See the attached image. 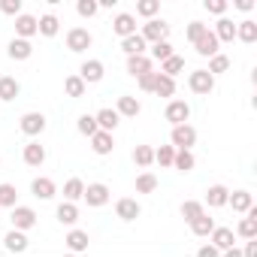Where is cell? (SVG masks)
Instances as JSON below:
<instances>
[{
  "label": "cell",
  "mask_w": 257,
  "mask_h": 257,
  "mask_svg": "<svg viewBox=\"0 0 257 257\" xmlns=\"http://www.w3.org/2000/svg\"><path fill=\"white\" fill-rule=\"evenodd\" d=\"M194 46H197V55H203V58H215L218 55V37L212 31H206Z\"/></svg>",
  "instance_id": "obj_5"
},
{
  "label": "cell",
  "mask_w": 257,
  "mask_h": 257,
  "mask_svg": "<svg viewBox=\"0 0 257 257\" xmlns=\"http://www.w3.org/2000/svg\"><path fill=\"white\" fill-rule=\"evenodd\" d=\"M64 91H67L70 97H82V94H85V82H82V76H70V79L64 82Z\"/></svg>",
  "instance_id": "obj_27"
},
{
  "label": "cell",
  "mask_w": 257,
  "mask_h": 257,
  "mask_svg": "<svg viewBox=\"0 0 257 257\" xmlns=\"http://www.w3.org/2000/svg\"><path fill=\"white\" fill-rule=\"evenodd\" d=\"M91 140H94V152H97V155H109V152H112V137H109V134L97 131Z\"/></svg>",
  "instance_id": "obj_21"
},
{
  "label": "cell",
  "mask_w": 257,
  "mask_h": 257,
  "mask_svg": "<svg viewBox=\"0 0 257 257\" xmlns=\"http://www.w3.org/2000/svg\"><path fill=\"white\" fill-rule=\"evenodd\" d=\"M58 218H61V224H73V221L79 218V209H76L73 203H64V206L58 209Z\"/></svg>",
  "instance_id": "obj_36"
},
{
  "label": "cell",
  "mask_w": 257,
  "mask_h": 257,
  "mask_svg": "<svg viewBox=\"0 0 257 257\" xmlns=\"http://www.w3.org/2000/svg\"><path fill=\"white\" fill-rule=\"evenodd\" d=\"M215 242H218L221 251H233V233H230V230H224V227L215 230ZM233 254H236V251H233Z\"/></svg>",
  "instance_id": "obj_33"
},
{
  "label": "cell",
  "mask_w": 257,
  "mask_h": 257,
  "mask_svg": "<svg viewBox=\"0 0 257 257\" xmlns=\"http://www.w3.org/2000/svg\"><path fill=\"white\" fill-rule=\"evenodd\" d=\"M155 91H158V97H173V94H176V82H173L170 76L158 73V76H155Z\"/></svg>",
  "instance_id": "obj_17"
},
{
  "label": "cell",
  "mask_w": 257,
  "mask_h": 257,
  "mask_svg": "<svg viewBox=\"0 0 257 257\" xmlns=\"http://www.w3.org/2000/svg\"><path fill=\"white\" fill-rule=\"evenodd\" d=\"M31 52H34V46H31L28 40H13V43H10V58H16V61L31 58Z\"/></svg>",
  "instance_id": "obj_16"
},
{
  "label": "cell",
  "mask_w": 257,
  "mask_h": 257,
  "mask_svg": "<svg viewBox=\"0 0 257 257\" xmlns=\"http://www.w3.org/2000/svg\"><path fill=\"white\" fill-rule=\"evenodd\" d=\"M79 76H82V82H100L103 79V64L100 61H85Z\"/></svg>",
  "instance_id": "obj_12"
},
{
  "label": "cell",
  "mask_w": 257,
  "mask_h": 257,
  "mask_svg": "<svg viewBox=\"0 0 257 257\" xmlns=\"http://www.w3.org/2000/svg\"><path fill=\"white\" fill-rule=\"evenodd\" d=\"M94 121H97V127H103V134H109V131H115V127H118V112L115 109H100L94 115Z\"/></svg>",
  "instance_id": "obj_10"
},
{
  "label": "cell",
  "mask_w": 257,
  "mask_h": 257,
  "mask_svg": "<svg viewBox=\"0 0 257 257\" xmlns=\"http://www.w3.org/2000/svg\"><path fill=\"white\" fill-rule=\"evenodd\" d=\"M182 215H185L188 221H194V218H200V215H203V206L191 200V203H185V206H182Z\"/></svg>",
  "instance_id": "obj_44"
},
{
  "label": "cell",
  "mask_w": 257,
  "mask_h": 257,
  "mask_svg": "<svg viewBox=\"0 0 257 257\" xmlns=\"http://www.w3.org/2000/svg\"><path fill=\"white\" fill-rule=\"evenodd\" d=\"M94 13H97L94 0H82V4H79V16H94Z\"/></svg>",
  "instance_id": "obj_52"
},
{
  "label": "cell",
  "mask_w": 257,
  "mask_h": 257,
  "mask_svg": "<svg viewBox=\"0 0 257 257\" xmlns=\"http://www.w3.org/2000/svg\"><path fill=\"white\" fill-rule=\"evenodd\" d=\"M16 31H19L22 40L34 37V34H37V19H34V16H19V19H16Z\"/></svg>",
  "instance_id": "obj_14"
},
{
  "label": "cell",
  "mask_w": 257,
  "mask_h": 257,
  "mask_svg": "<svg viewBox=\"0 0 257 257\" xmlns=\"http://www.w3.org/2000/svg\"><path fill=\"white\" fill-rule=\"evenodd\" d=\"M227 203H233V209H236V212H248L254 200H251V194H245V191H236L233 197H227Z\"/></svg>",
  "instance_id": "obj_23"
},
{
  "label": "cell",
  "mask_w": 257,
  "mask_h": 257,
  "mask_svg": "<svg viewBox=\"0 0 257 257\" xmlns=\"http://www.w3.org/2000/svg\"><path fill=\"white\" fill-rule=\"evenodd\" d=\"M121 49H124L127 55H131V58H134V55H143V52H146V40H143L140 34L124 37V40H121Z\"/></svg>",
  "instance_id": "obj_13"
},
{
  "label": "cell",
  "mask_w": 257,
  "mask_h": 257,
  "mask_svg": "<svg viewBox=\"0 0 257 257\" xmlns=\"http://www.w3.org/2000/svg\"><path fill=\"white\" fill-rule=\"evenodd\" d=\"M43 127H46V118H43V115H37V112H28V115L22 118V131H25V134H31V137L43 134Z\"/></svg>",
  "instance_id": "obj_9"
},
{
  "label": "cell",
  "mask_w": 257,
  "mask_h": 257,
  "mask_svg": "<svg viewBox=\"0 0 257 257\" xmlns=\"http://www.w3.org/2000/svg\"><path fill=\"white\" fill-rule=\"evenodd\" d=\"M239 233H242L245 239H254V233H257V221H254V218H245V221L239 224Z\"/></svg>",
  "instance_id": "obj_47"
},
{
  "label": "cell",
  "mask_w": 257,
  "mask_h": 257,
  "mask_svg": "<svg viewBox=\"0 0 257 257\" xmlns=\"http://www.w3.org/2000/svg\"><path fill=\"white\" fill-rule=\"evenodd\" d=\"M16 94H19V82L4 76L0 79V100H16Z\"/></svg>",
  "instance_id": "obj_20"
},
{
  "label": "cell",
  "mask_w": 257,
  "mask_h": 257,
  "mask_svg": "<svg viewBox=\"0 0 257 257\" xmlns=\"http://www.w3.org/2000/svg\"><path fill=\"white\" fill-rule=\"evenodd\" d=\"M155 76H158V73H146V76H140V88H143V91H155Z\"/></svg>",
  "instance_id": "obj_51"
},
{
  "label": "cell",
  "mask_w": 257,
  "mask_h": 257,
  "mask_svg": "<svg viewBox=\"0 0 257 257\" xmlns=\"http://www.w3.org/2000/svg\"><path fill=\"white\" fill-rule=\"evenodd\" d=\"M118 112H121V115H137V112H140V100L121 97V100H118Z\"/></svg>",
  "instance_id": "obj_34"
},
{
  "label": "cell",
  "mask_w": 257,
  "mask_h": 257,
  "mask_svg": "<svg viewBox=\"0 0 257 257\" xmlns=\"http://www.w3.org/2000/svg\"><path fill=\"white\" fill-rule=\"evenodd\" d=\"M115 212H118V218H124V221H134V218L140 215V206H137V200H118Z\"/></svg>",
  "instance_id": "obj_15"
},
{
  "label": "cell",
  "mask_w": 257,
  "mask_h": 257,
  "mask_svg": "<svg viewBox=\"0 0 257 257\" xmlns=\"http://www.w3.org/2000/svg\"><path fill=\"white\" fill-rule=\"evenodd\" d=\"M34 194L43 197V200H49V197L55 194V182H52V179H37V182H34Z\"/></svg>",
  "instance_id": "obj_28"
},
{
  "label": "cell",
  "mask_w": 257,
  "mask_h": 257,
  "mask_svg": "<svg viewBox=\"0 0 257 257\" xmlns=\"http://www.w3.org/2000/svg\"><path fill=\"white\" fill-rule=\"evenodd\" d=\"M152 58H155V61H167V58H173V46H170L167 40H164V43H155Z\"/></svg>",
  "instance_id": "obj_37"
},
{
  "label": "cell",
  "mask_w": 257,
  "mask_h": 257,
  "mask_svg": "<svg viewBox=\"0 0 257 257\" xmlns=\"http://www.w3.org/2000/svg\"><path fill=\"white\" fill-rule=\"evenodd\" d=\"M25 161H28L31 167H40V164L46 161V149H43V146H37V143H31V146L25 149Z\"/></svg>",
  "instance_id": "obj_18"
},
{
  "label": "cell",
  "mask_w": 257,
  "mask_h": 257,
  "mask_svg": "<svg viewBox=\"0 0 257 257\" xmlns=\"http://www.w3.org/2000/svg\"><path fill=\"white\" fill-rule=\"evenodd\" d=\"M182 67H185V61H182L179 55H173V58H167V61H164V70H161V73L173 79L176 73H182Z\"/></svg>",
  "instance_id": "obj_30"
},
{
  "label": "cell",
  "mask_w": 257,
  "mask_h": 257,
  "mask_svg": "<svg viewBox=\"0 0 257 257\" xmlns=\"http://www.w3.org/2000/svg\"><path fill=\"white\" fill-rule=\"evenodd\" d=\"M0 206H16V188L0 185Z\"/></svg>",
  "instance_id": "obj_42"
},
{
  "label": "cell",
  "mask_w": 257,
  "mask_h": 257,
  "mask_svg": "<svg viewBox=\"0 0 257 257\" xmlns=\"http://www.w3.org/2000/svg\"><path fill=\"white\" fill-rule=\"evenodd\" d=\"M82 197L88 200V206H103V203L109 200V188H106V185H88Z\"/></svg>",
  "instance_id": "obj_8"
},
{
  "label": "cell",
  "mask_w": 257,
  "mask_h": 257,
  "mask_svg": "<svg viewBox=\"0 0 257 257\" xmlns=\"http://www.w3.org/2000/svg\"><path fill=\"white\" fill-rule=\"evenodd\" d=\"M161 7H158V0H143V4H137V13L140 16H155Z\"/></svg>",
  "instance_id": "obj_48"
},
{
  "label": "cell",
  "mask_w": 257,
  "mask_h": 257,
  "mask_svg": "<svg viewBox=\"0 0 257 257\" xmlns=\"http://www.w3.org/2000/svg\"><path fill=\"white\" fill-rule=\"evenodd\" d=\"M37 34L55 37V34H58V19H55V16H43V19L37 22Z\"/></svg>",
  "instance_id": "obj_24"
},
{
  "label": "cell",
  "mask_w": 257,
  "mask_h": 257,
  "mask_svg": "<svg viewBox=\"0 0 257 257\" xmlns=\"http://www.w3.org/2000/svg\"><path fill=\"white\" fill-rule=\"evenodd\" d=\"M167 34H170V25H167V22H158V19H152L140 37H143V40H155V43H164V40H167Z\"/></svg>",
  "instance_id": "obj_4"
},
{
  "label": "cell",
  "mask_w": 257,
  "mask_h": 257,
  "mask_svg": "<svg viewBox=\"0 0 257 257\" xmlns=\"http://www.w3.org/2000/svg\"><path fill=\"white\" fill-rule=\"evenodd\" d=\"M112 28H115V34H118L121 40H124V37H134V34H137V19H134V16H127V13H121V16L115 19Z\"/></svg>",
  "instance_id": "obj_7"
},
{
  "label": "cell",
  "mask_w": 257,
  "mask_h": 257,
  "mask_svg": "<svg viewBox=\"0 0 257 257\" xmlns=\"http://www.w3.org/2000/svg\"><path fill=\"white\" fill-rule=\"evenodd\" d=\"M188 85H191V91H194V94H209V91H212V85H215V79H212L206 70H194V73H191V79H188Z\"/></svg>",
  "instance_id": "obj_3"
},
{
  "label": "cell",
  "mask_w": 257,
  "mask_h": 257,
  "mask_svg": "<svg viewBox=\"0 0 257 257\" xmlns=\"http://www.w3.org/2000/svg\"><path fill=\"white\" fill-rule=\"evenodd\" d=\"M13 221H16V227H22V230H28V227H34V221H37V215L31 212V209H16L13 212Z\"/></svg>",
  "instance_id": "obj_19"
},
{
  "label": "cell",
  "mask_w": 257,
  "mask_h": 257,
  "mask_svg": "<svg viewBox=\"0 0 257 257\" xmlns=\"http://www.w3.org/2000/svg\"><path fill=\"white\" fill-rule=\"evenodd\" d=\"M188 115H191V109H188V103H182V100H173V103L167 106V121H173L176 127H179V124H185V121H188Z\"/></svg>",
  "instance_id": "obj_6"
},
{
  "label": "cell",
  "mask_w": 257,
  "mask_h": 257,
  "mask_svg": "<svg viewBox=\"0 0 257 257\" xmlns=\"http://www.w3.org/2000/svg\"><path fill=\"white\" fill-rule=\"evenodd\" d=\"M134 161H137L140 167H149V164L155 161V152H152L149 146H137V152H134Z\"/></svg>",
  "instance_id": "obj_35"
},
{
  "label": "cell",
  "mask_w": 257,
  "mask_h": 257,
  "mask_svg": "<svg viewBox=\"0 0 257 257\" xmlns=\"http://www.w3.org/2000/svg\"><path fill=\"white\" fill-rule=\"evenodd\" d=\"M194 143H197V131H194V127H188V124L173 127V146H179L182 152H188Z\"/></svg>",
  "instance_id": "obj_1"
},
{
  "label": "cell",
  "mask_w": 257,
  "mask_h": 257,
  "mask_svg": "<svg viewBox=\"0 0 257 257\" xmlns=\"http://www.w3.org/2000/svg\"><path fill=\"white\" fill-rule=\"evenodd\" d=\"M155 188H158V179H155L152 173H143V176L137 179V191H140V194H152Z\"/></svg>",
  "instance_id": "obj_31"
},
{
  "label": "cell",
  "mask_w": 257,
  "mask_h": 257,
  "mask_svg": "<svg viewBox=\"0 0 257 257\" xmlns=\"http://www.w3.org/2000/svg\"><path fill=\"white\" fill-rule=\"evenodd\" d=\"M227 197H230V194H227V188H221V185H215V188L206 191V203H209V206H224Z\"/></svg>",
  "instance_id": "obj_22"
},
{
  "label": "cell",
  "mask_w": 257,
  "mask_h": 257,
  "mask_svg": "<svg viewBox=\"0 0 257 257\" xmlns=\"http://www.w3.org/2000/svg\"><path fill=\"white\" fill-rule=\"evenodd\" d=\"M0 10H4L7 16H19V13H22V4H19V0H4V4H0Z\"/></svg>",
  "instance_id": "obj_49"
},
{
  "label": "cell",
  "mask_w": 257,
  "mask_h": 257,
  "mask_svg": "<svg viewBox=\"0 0 257 257\" xmlns=\"http://www.w3.org/2000/svg\"><path fill=\"white\" fill-rule=\"evenodd\" d=\"M206 10L215 13V16H221V13L227 10V0H206Z\"/></svg>",
  "instance_id": "obj_50"
},
{
  "label": "cell",
  "mask_w": 257,
  "mask_h": 257,
  "mask_svg": "<svg viewBox=\"0 0 257 257\" xmlns=\"http://www.w3.org/2000/svg\"><path fill=\"white\" fill-rule=\"evenodd\" d=\"M173 158H176V152H173L170 146H164L161 152H155V161H158V164H164V167H170V164H173Z\"/></svg>",
  "instance_id": "obj_46"
},
{
  "label": "cell",
  "mask_w": 257,
  "mask_h": 257,
  "mask_svg": "<svg viewBox=\"0 0 257 257\" xmlns=\"http://www.w3.org/2000/svg\"><path fill=\"white\" fill-rule=\"evenodd\" d=\"M206 31H209L206 25H200V22H191V25H188V40H191V43H197V40H200Z\"/></svg>",
  "instance_id": "obj_45"
},
{
  "label": "cell",
  "mask_w": 257,
  "mask_h": 257,
  "mask_svg": "<svg viewBox=\"0 0 257 257\" xmlns=\"http://www.w3.org/2000/svg\"><path fill=\"white\" fill-rule=\"evenodd\" d=\"M236 37H242L245 43H254V40H257V25H254V22H242V25H236Z\"/></svg>",
  "instance_id": "obj_26"
},
{
  "label": "cell",
  "mask_w": 257,
  "mask_h": 257,
  "mask_svg": "<svg viewBox=\"0 0 257 257\" xmlns=\"http://www.w3.org/2000/svg\"><path fill=\"white\" fill-rule=\"evenodd\" d=\"M127 73H134V76H146L152 73V61L146 55H134V58H127Z\"/></svg>",
  "instance_id": "obj_11"
},
{
  "label": "cell",
  "mask_w": 257,
  "mask_h": 257,
  "mask_svg": "<svg viewBox=\"0 0 257 257\" xmlns=\"http://www.w3.org/2000/svg\"><path fill=\"white\" fill-rule=\"evenodd\" d=\"M191 230H194L197 236H206V233H212V218H209V215H200V218H194V221H191Z\"/></svg>",
  "instance_id": "obj_32"
},
{
  "label": "cell",
  "mask_w": 257,
  "mask_h": 257,
  "mask_svg": "<svg viewBox=\"0 0 257 257\" xmlns=\"http://www.w3.org/2000/svg\"><path fill=\"white\" fill-rule=\"evenodd\" d=\"M88 46H91V34H88L85 28L67 31V49H70V52H85Z\"/></svg>",
  "instance_id": "obj_2"
},
{
  "label": "cell",
  "mask_w": 257,
  "mask_h": 257,
  "mask_svg": "<svg viewBox=\"0 0 257 257\" xmlns=\"http://www.w3.org/2000/svg\"><path fill=\"white\" fill-rule=\"evenodd\" d=\"M173 164H176L182 173H188V170H194V155H191V152H179V155L173 158Z\"/></svg>",
  "instance_id": "obj_38"
},
{
  "label": "cell",
  "mask_w": 257,
  "mask_h": 257,
  "mask_svg": "<svg viewBox=\"0 0 257 257\" xmlns=\"http://www.w3.org/2000/svg\"><path fill=\"white\" fill-rule=\"evenodd\" d=\"M215 37H218V43H221V40H233V37H236V25H233L230 19H221V22H218Z\"/></svg>",
  "instance_id": "obj_25"
},
{
  "label": "cell",
  "mask_w": 257,
  "mask_h": 257,
  "mask_svg": "<svg viewBox=\"0 0 257 257\" xmlns=\"http://www.w3.org/2000/svg\"><path fill=\"white\" fill-rule=\"evenodd\" d=\"M64 194H67V197H70V200H79V197H82V194H85V185H82V182H79V179H70V182H67V185H64Z\"/></svg>",
  "instance_id": "obj_39"
},
{
  "label": "cell",
  "mask_w": 257,
  "mask_h": 257,
  "mask_svg": "<svg viewBox=\"0 0 257 257\" xmlns=\"http://www.w3.org/2000/svg\"><path fill=\"white\" fill-rule=\"evenodd\" d=\"M25 245H28V239H25L22 233H10V236H7V248H10V251H25Z\"/></svg>",
  "instance_id": "obj_43"
},
{
  "label": "cell",
  "mask_w": 257,
  "mask_h": 257,
  "mask_svg": "<svg viewBox=\"0 0 257 257\" xmlns=\"http://www.w3.org/2000/svg\"><path fill=\"white\" fill-rule=\"evenodd\" d=\"M67 245H70L73 251H85V248H88V233H82V230H73V233L67 236Z\"/></svg>",
  "instance_id": "obj_29"
},
{
  "label": "cell",
  "mask_w": 257,
  "mask_h": 257,
  "mask_svg": "<svg viewBox=\"0 0 257 257\" xmlns=\"http://www.w3.org/2000/svg\"><path fill=\"white\" fill-rule=\"evenodd\" d=\"M79 131H82L85 137H94V134L100 131V127H97V121H94L91 115H82V118H79Z\"/></svg>",
  "instance_id": "obj_40"
},
{
  "label": "cell",
  "mask_w": 257,
  "mask_h": 257,
  "mask_svg": "<svg viewBox=\"0 0 257 257\" xmlns=\"http://www.w3.org/2000/svg\"><path fill=\"white\" fill-rule=\"evenodd\" d=\"M227 67H230V58H227V55H215V58H212V64H209V70H206V73H209V76H212V73H224V70H227Z\"/></svg>",
  "instance_id": "obj_41"
}]
</instances>
